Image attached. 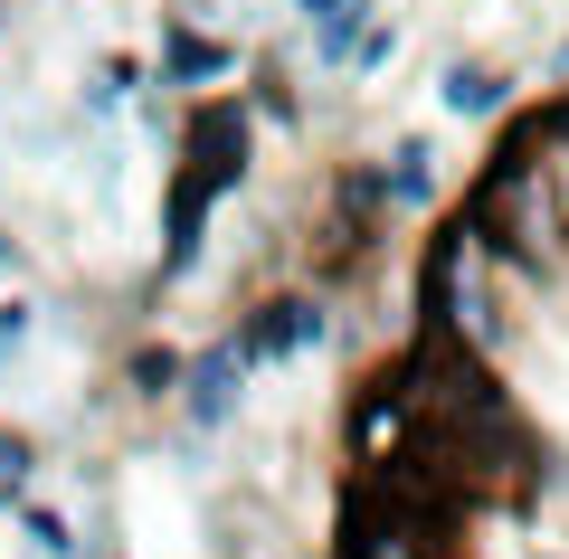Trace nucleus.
Returning <instances> with one entry per match:
<instances>
[{"label": "nucleus", "mask_w": 569, "mask_h": 559, "mask_svg": "<svg viewBox=\"0 0 569 559\" xmlns=\"http://www.w3.org/2000/svg\"><path fill=\"white\" fill-rule=\"evenodd\" d=\"M228 332H238L247 370H284V360H305V351H323V341H332V303L305 295V285H284V295H257Z\"/></svg>", "instance_id": "f257e3e1"}, {"label": "nucleus", "mask_w": 569, "mask_h": 559, "mask_svg": "<svg viewBox=\"0 0 569 559\" xmlns=\"http://www.w3.org/2000/svg\"><path fill=\"white\" fill-rule=\"evenodd\" d=\"M247 380H257V370H247L238 332H219V341H200V351H181V389H171V399H181V418L200 427V437H219L247 408Z\"/></svg>", "instance_id": "f03ea898"}, {"label": "nucleus", "mask_w": 569, "mask_h": 559, "mask_svg": "<svg viewBox=\"0 0 569 559\" xmlns=\"http://www.w3.org/2000/svg\"><path fill=\"white\" fill-rule=\"evenodd\" d=\"M142 67H152V86H171V96H190V104H200V96H219V86L238 77V48H228L219 29H200L190 10H171L162 48H152Z\"/></svg>", "instance_id": "7ed1b4c3"}, {"label": "nucleus", "mask_w": 569, "mask_h": 559, "mask_svg": "<svg viewBox=\"0 0 569 559\" xmlns=\"http://www.w3.org/2000/svg\"><path fill=\"white\" fill-rule=\"evenodd\" d=\"M380 190H389V219H399V228L427 219V209L447 200V152H437L427 133H399V142L380 152Z\"/></svg>", "instance_id": "20e7f679"}, {"label": "nucleus", "mask_w": 569, "mask_h": 559, "mask_svg": "<svg viewBox=\"0 0 569 559\" xmlns=\"http://www.w3.org/2000/svg\"><path fill=\"white\" fill-rule=\"evenodd\" d=\"M437 104H447L456 123H503V114H512V67H493V58H456L447 77H437Z\"/></svg>", "instance_id": "39448f33"}, {"label": "nucleus", "mask_w": 569, "mask_h": 559, "mask_svg": "<svg viewBox=\"0 0 569 559\" xmlns=\"http://www.w3.org/2000/svg\"><path fill=\"white\" fill-rule=\"evenodd\" d=\"M20 540H29V559H86V540H77V521H67L58 502H39V493L20 502Z\"/></svg>", "instance_id": "423d86ee"}, {"label": "nucleus", "mask_w": 569, "mask_h": 559, "mask_svg": "<svg viewBox=\"0 0 569 559\" xmlns=\"http://www.w3.org/2000/svg\"><path fill=\"white\" fill-rule=\"evenodd\" d=\"M39 493V437L29 427H0V512H20Z\"/></svg>", "instance_id": "0eeeda50"}, {"label": "nucleus", "mask_w": 569, "mask_h": 559, "mask_svg": "<svg viewBox=\"0 0 569 559\" xmlns=\"http://www.w3.org/2000/svg\"><path fill=\"white\" fill-rule=\"evenodd\" d=\"M142 86H152V67H142V58H96V77H86V114H123Z\"/></svg>", "instance_id": "6e6552de"}, {"label": "nucleus", "mask_w": 569, "mask_h": 559, "mask_svg": "<svg viewBox=\"0 0 569 559\" xmlns=\"http://www.w3.org/2000/svg\"><path fill=\"white\" fill-rule=\"evenodd\" d=\"M123 380H133V399H142V408H162L171 389H181V351H162V341H142V351L123 360Z\"/></svg>", "instance_id": "1a4fd4ad"}, {"label": "nucleus", "mask_w": 569, "mask_h": 559, "mask_svg": "<svg viewBox=\"0 0 569 559\" xmlns=\"http://www.w3.org/2000/svg\"><path fill=\"white\" fill-rule=\"evenodd\" d=\"M29 332H39V303H20V295H10V303H0V370H10V360L29 351Z\"/></svg>", "instance_id": "9d476101"}, {"label": "nucleus", "mask_w": 569, "mask_h": 559, "mask_svg": "<svg viewBox=\"0 0 569 559\" xmlns=\"http://www.w3.org/2000/svg\"><path fill=\"white\" fill-rule=\"evenodd\" d=\"M332 10H342V0H295V20H305V29H323Z\"/></svg>", "instance_id": "9b49d317"}, {"label": "nucleus", "mask_w": 569, "mask_h": 559, "mask_svg": "<svg viewBox=\"0 0 569 559\" xmlns=\"http://www.w3.org/2000/svg\"><path fill=\"white\" fill-rule=\"evenodd\" d=\"M20 266H29V257H20V247H10V228H0V276H20Z\"/></svg>", "instance_id": "f8f14e48"}]
</instances>
